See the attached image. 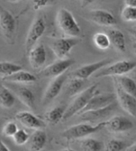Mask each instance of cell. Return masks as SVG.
Instances as JSON below:
<instances>
[{"label": "cell", "mask_w": 136, "mask_h": 151, "mask_svg": "<svg viewBox=\"0 0 136 151\" xmlns=\"http://www.w3.org/2000/svg\"><path fill=\"white\" fill-rule=\"evenodd\" d=\"M98 84H93L77 96L72 103L65 110L62 121H65L75 115H78L80 112L86 106L90 100L100 92L97 89Z\"/></svg>", "instance_id": "1"}, {"label": "cell", "mask_w": 136, "mask_h": 151, "mask_svg": "<svg viewBox=\"0 0 136 151\" xmlns=\"http://www.w3.org/2000/svg\"><path fill=\"white\" fill-rule=\"evenodd\" d=\"M105 127V121H102L96 125L89 123H79L72 125L62 132L61 135L64 139L69 141L79 139L87 137Z\"/></svg>", "instance_id": "2"}, {"label": "cell", "mask_w": 136, "mask_h": 151, "mask_svg": "<svg viewBox=\"0 0 136 151\" xmlns=\"http://www.w3.org/2000/svg\"><path fill=\"white\" fill-rule=\"evenodd\" d=\"M56 23L59 27L67 35L76 38L80 35L81 30L74 16L64 8L60 9L56 15Z\"/></svg>", "instance_id": "3"}, {"label": "cell", "mask_w": 136, "mask_h": 151, "mask_svg": "<svg viewBox=\"0 0 136 151\" xmlns=\"http://www.w3.org/2000/svg\"><path fill=\"white\" fill-rule=\"evenodd\" d=\"M17 29L15 17L9 11L0 5V30L9 44H13Z\"/></svg>", "instance_id": "4"}, {"label": "cell", "mask_w": 136, "mask_h": 151, "mask_svg": "<svg viewBox=\"0 0 136 151\" xmlns=\"http://www.w3.org/2000/svg\"><path fill=\"white\" fill-rule=\"evenodd\" d=\"M136 67L135 62L129 60H122L105 67L95 76L96 78L106 76H122L133 70Z\"/></svg>", "instance_id": "5"}, {"label": "cell", "mask_w": 136, "mask_h": 151, "mask_svg": "<svg viewBox=\"0 0 136 151\" xmlns=\"http://www.w3.org/2000/svg\"><path fill=\"white\" fill-rule=\"evenodd\" d=\"M113 80L116 88V96L119 104L129 115L136 117V98L122 90L116 77H114Z\"/></svg>", "instance_id": "6"}, {"label": "cell", "mask_w": 136, "mask_h": 151, "mask_svg": "<svg viewBox=\"0 0 136 151\" xmlns=\"http://www.w3.org/2000/svg\"><path fill=\"white\" fill-rule=\"evenodd\" d=\"M46 29L45 21L43 17H37L29 29L25 40V51L27 55L34 47L38 40L43 36Z\"/></svg>", "instance_id": "7"}, {"label": "cell", "mask_w": 136, "mask_h": 151, "mask_svg": "<svg viewBox=\"0 0 136 151\" xmlns=\"http://www.w3.org/2000/svg\"><path fill=\"white\" fill-rule=\"evenodd\" d=\"M78 42L79 40L76 38H63L55 40L51 48L59 60H65Z\"/></svg>", "instance_id": "8"}, {"label": "cell", "mask_w": 136, "mask_h": 151, "mask_svg": "<svg viewBox=\"0 0 136 151\" xmlns=\"http://www.w3.org/2000/svg\"><path fill=\"white\" fill-rule=\"evenodd\" d=\"M111 62L109 59H104L96 63L86 64L80 67L79 68L75 70V71L72 72L69 76L72 78H77L82 80H84L89 78L91 76L94 74L95 72L100 70V69L104 68V66H107Z\"/></svg>", "instance_id": "9"}, {"label": "cell", "mask_w": 136, "mask_h": 151, "mask_svg": "<svg viewBox=\"0 0 136 151\" xmlns=\"http://www.w3.org/2000/svg\"><path fill=\"white\" fill-rule=\"evenodd\" d=\"M75 64V60L70 58L59 60L46 67L40 72V76L45 78H56L64 74L70 66Z\"/></svg>", "instance_id": "10"}, {"label": "cell", "mask_w": 136, "mask_h": 151, "mask_svg": "<svg viewBox=\"0 0 136 151\" xmlns=\"http://www.w3.org/2000/svg\"><path fill=\"white\" fill-rule=\"evenodd\" d=\"M116 96L114 93L97 94L92 98L86 105V106L82 110L78 115L87 111L100 109L110 106L115 101Z\"/></svg>", "instance_id": "11"}, {"label": "cell", "mask_w": 136, "mask_h": 151, "mask_svg": "<svg viewBox=\"0 0 136 151\" xmlns=\"http://www.w3.org/2000/svg\"><path fill=\"white\" fill-rule=\"evenodd\" d=\"M15 119L21 125L26 128L41 130L46 127V123L29 111H20L15 115Z\"/></svg>", "instance_id": "12"}, {"label": "cell", "mask_w": 136, "mask_h": 151, "mask_svg": "<svg viewBox=\"0 0 136 151\" xmlns=\"http://www.w3.org/2000/svg\"><path fill=\"white\" fill-rule=\"evenodd\" d=\"M134 124L124 116L116 115L105 121V128L111 133H123L133 128Z\"/></svg>", "instance_id": "13"}, {"label": "cell", "mask_w": 136, "mask_h": 151, "mask_svg": "<svg viewBox=\"0 0 136 151\" xmlns=\"http://www.w3.org/2000/svg\"><path fill=\"white\" fill-rule=\"evenodd\" d=\"M67 78V76L64 74L54 78V80L48 85L43 97L42 104L44 106L49 104L59 96Z\"/></svg>", "instance_id": "14"}, {"label": "cell", "mask_w": 136, "mask_h": 151, "mask_svg": "<svg viewBox=\"0 0 136 151\" xmlns=\"http://www.w3.org/2000/svg\"><path fill=\"white\" fill-rule=\"evenodd\" d=\"M9 89L15 94L17 98L28 108L31 110L35 109V96L29 88L25 86L17 85V83H13L10 86V88Z\"/></svg>", "instance_id": "15"}, {"label": "cell", "mask_w": 136, "mask_h": 151, "mask_svg": "<svg viewBox=\"0 0 136 151\" xmlns=\"http://www.w3.org/2000/svg\"><path fill=\"white\" fill-rule=\"evenodd\" d=\"M90 19L97 25L104 27H111L117 24L114 16L108 11L103 9L92 10L89 13Z\"/></svg>", "instance_id": "16"}, {"label": "cell", "mask_w": 136, "mask_h": 151, "mask_svg": "<svg viewBox=\"0 0 136 151\" xmlns=\"http://www.w3.org/2000/svg\"><path fill=\"white\" fill-rule=\"evenodd\" d=\"M27 55L29 56L30 65L33 69L42 68L47 60V52L42 44L34 47Z\"/></svg>", "instance_id": "17"}, {"label": "cell", "mask_w": 136, "mask_h": 151, "mask_svg": "<svg viewBox=\"0 0 136 151\" xmlns=\"http://www.w3.org/2000/svg\"><path fill=\"white\" fill-rule=\"evenodd\" d=\"M116 107V106L114 102L113 104L104 107V108L87 111L82 113L79 116L82 120L86 121V122H94V121L101 120L108 117L109 115H111V113L114 112Z\"/></svg>", "instance_id": "18"}, {"label": "cell", "mask_w": 136, "mask_h": 151, "mask_svg": "<svg viewBox=\"0 0 136 151\" xmlns=\"http://www.w3.org/2000/svg\"><path fill=\"white\" fill-rule=\"evenodd\" d=\"M47 141V134L43 129L35 131L28 141V149L29 151L42 150L45 146Z\"/></svg>", "instance_id": "19"}, {"label": "cell", "mask_w": 136, "mask_h": 151, "mask_svg": "<svg viewBox=\"0 0 136 151\" xmlns=\"http://www.w3.org/2000/svg\"><path fill=\"white\" fill-rule=\"evenodd\" d=\"M3 81L13 83H26L36 82L37 78L29 72L21 70L9 76L3 78Z\"/></svg>", "instance_id": "20"}, {"label": "cell", "mask_w": 136, "mask_h": 151, "mask_svg": "<svg viewBox=\"0 0 136 151\" xmlns=\"http://www.w3.org/2000/svg\"><path fill=\"white\" fill-rule=\"evenodd\" d=\"M108 37L110 42L116 48L122 52L126 50V42L124 33L119 29H111L108 32Z\"/></svg>", "instance_id": "21"}, {"label": "cell", "mask_w": 136, "mask_h": 151, "mask_svg": "<svg viewBox=\"0 0 136 151\" xmlns=\"http://www.w3.org/2000/svg\"><path fill=\"white\" fill-rule=\"evenodd\" d=\"M15 98L9 88L0 83V106L5 109H10L14 106Z\"/></svg>", "instance_id": "22"}, {"label": "cell", "mask_w": 136, "mask_h": 151, "mask_svg": "<svg viewBox=\"0 0 136 151\" xmlns=\"http://www.w3.org/2000/svg\"><path fill=\"white\" fill-rule=\"evenodd\" d=\"M65 110L66 109H64V107L61 106L54 107L45 113V120L48 123L52 124V125H56L61 121H62Z\"/></svg>", "instance_id": "23"}, {"label": "cell", "mask_w": 136, "mask_h": 151, "mask_svg": "<svg viewBox=\"0 0 136 151\" xmlns=\"http://www.w3.org/2000/svg\"><path fill=\"white\" fill-rule=\"evenodd\" d=\"M116 79L125 92L136 98V83L132 78L127 76H121L116 78Z\"/></svg>", "instance_id": "24"}, {"label": "cell", "mask_w": 136, "mask_h": 151, "mask_svg": "<svg viewBox=\"0 0 136 151\" xmlns=\"http://www.w3.org/2000/svg\"><path fill=\"white\" fill-rule=\"evenodd\" d=\"M80 147L82 151H102L104 145L99 140L88 138L81 142Z\"/></svg>", "instance_id": "25"}, {"label": "cell", "mask_w": 136, "mask_h": 151, "mask_svg": "<svg viewBox=\"0 0 136 151\" xmlns=\"http://www.w3.org/2000/svg\"><path fill=\"white\" fill-rule=\"evenodd\" d=\"M21 70H22L21 65L10 62H0V76H3V78L9 76Z\"/></svg>", "instance_id": "26"}, {"label": "cell", "mask_w": 136, "mask_h": 151, "mask_svg": "<svg viewBox=\"0 0 136 151\" xmlns=\"http://www.w3.org/2000/svg\"><path fill=\"white\" fill-rule=\"evenodd\" d=\"M93 41L96 47L101 50L108 49L111 45L110 38L108 35L103 33L95 34L93 37Z\"/></svg>", "instance_id": "27"}, {"label": "cell", "mask_w": 136, "mask_h": 151, "mask_svg": "<svg viewBox=\"0 0 136 151\" xmlns=\"http://www.w3.org/2000/svg\"><path fill=\"white\" fill-rule=\"evenodd\" d=\"M126 142L119 139L110 140L106 145V151H122L126 147Z\"/></svg>", "instance_id": "28"}, {"label": "cell", "mask_w": 136, "mask_h": 151, "mask_svg": "<svg viewBox=\"0 0 136 151\" xmlns=\"http://www.w3.org/2000/svg\"><path fill=\"white\" fill-rule=\"evenodd\" d=\"M121 17L126 22H134L136 21V8L125 6L121 13Z\"/></svg>", "instance_id": "29"}, {"label": "cell", "mask_w": 136, "mask_h": 151, "mask_svg": "<svg viewBox=\"0 0 136 151\" xmlns=\"http://www.w3.org/2000/svg\"><path fill=\"white\" fill-rule=\"evenodd\" d=\"M30 138L29 134L24 129H19L18 131L13 137V141L17 146H22L28 142Z\"/></svg>", "instance_id": "30"}, {"label": "cell", "mask_w": 136, "mask_h": 151, "mask_svg": "<svg viewBox=\"0 0 136 151\" xmlns=\"http://www.w3.org/2000/svg\"><path fill=\"white\" fill-rule=\"evenodd\" d=\"M84 80L77 78H72L71 80L67 86V90L70 96H75L78 93V91L82 88Z\"/></svg>", "instance_id": "31"}, {"label": "cell", "mask_w": 136, "mask_h": 151, "mask_svg": "<svg viewBox=\"0 0 136 151\" xmlns=\"http://www.w3.org/2000/svg\"><path fill=\"white\" fill-rule=\"evenodd\" d=\"M18 127L17 124L13 121H9V122L5 124L3 128V134L5 137H13L15 133L18 131Z\"/></svg>", "instance_id": "32"}, {"label": "cell", "mask_w": 136, "mask_h": 151, "mask_svg": "<svg viewBox=\"0 0 136 151\" xmlns=\"http://www.w3.org/2000/svg\"><path fill=\"white\" fill-rule=\"evenodd\" d=\"M33 8L35 10H37V9H41V7H45L47 6V5H49V3L52 2L51 1H45V0H37V1H33Z\"/></svg>", "instance_id": "33"}, {"label": "cell", "mask_w": 136, "mask_h": 151, "mask_svg": "<svg viewBox=\"0 0 136 151\" xmlns=\"http://www.w3.org/2000/svg\"><path fill=\"white\" fill-rule=\"evenodd\" d=\"M126 6H129L136 8V0H126L124 1Z\"/></svg>", "instance_id": "34"}, {"label": "cell", "mask_w": 136, "mask_h": 151, "mask_svg": "<svg viewBox=\"0 0 136 151\" xmlns=\"http://www.w3.org/2000/svg\"><path fill=\"white\" fill-rule=\"evenodd\" d=\"M0 151H10L9 148L2 141L1 138H0Z\"/></svg>", "instance_id": "35"}, {"label": "cell", "mask_w": 136, "mask_h": 151, "mask_svg": "<svg viewBox=\"0 0 136 151\" xmlns=\"http://www.w3.org/2000/svg\"><path fill=\"white\" fill-rule=\"evenodd\" d=\"M125 151H136V143L127 148Z\"/></svg>", "instance_id": "36"}, {"label": "cell", "mask_w": 136, "mask_h": 151, "mask_svg": "<svg viewBox=\"0 0 136 151\" xmlns=\"http://www.w3.org/2000/svg\"><path fill=\"white\" fill-rule=\"evenodd\" d=\"M129 32L131 33V35H132V37H134L136 40V29H132V30H130Z\"/></svg>", "instance_id": "37"}, {"label": "cell", "mask_w": 136, "mask_h": 151, "mask_svg": "<svg viewBox=\"0 0 136 151\" xmlns=\"http://www.w3.org/2000/svg\"><path fill=\"white\" fill-rule=\"evenodd\" d=\"M132 48H133V50H134V53L136 55V42L133 43V45H132Z\"/></svg>", "instance_id": "38"}, {"label": "cell", "mask_w": 136, "mask_h": 151, "mask_svg": "<svg viewBox=\"0 0 136 151\" xmlns=\"http://www.w3.org/2000/svg\"><path fill=\"white\" fill-rule=\"evenodd\" d=\"M59 151H77V150H74V149H66L61 150H59Z\"/></svg>", "instance_id": "39"}, {"label": "cell", "mask_w": 136, "mask_h": 151, "mask_svg": "<svg viewBox=\"0 0 136 151\" xmlns=\"http://www.w3.org/2000/svg\"><path fill=\"white\" fill-rule=\"evenodd\" d=\"M134 29H136V26L135 27H134Z\"/></svg>", "instance_id": "40"}]
</instances>
